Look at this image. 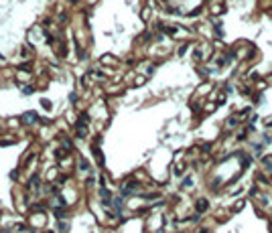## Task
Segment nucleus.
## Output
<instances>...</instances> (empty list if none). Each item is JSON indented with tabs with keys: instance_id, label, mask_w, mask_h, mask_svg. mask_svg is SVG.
Instances as JSON below:
<instances>
[{
	"instance_id": "obj_3",
	"label": "nucleus",
	"mask_w": 272,
	"mask_h": 233,
	"mask_svg": "<svg viewBox=\"0 0 272 233\" xmlns=\"http://www.w3.org/2000/svg\"><path fill=\"white\" fill-rule=\"evenodd\" d=\"M209 209V201L207 199H199L197 201V213H205Z\"/></svg>"
},
{
	"instance_id": "obj_6",
	"label": "nucleus",
	"mask_w": 272,
	"mask_h": 233,
	"mask_svg": "<svg viewBox=\"0 0 272 233\" xmlns=\"http://www.w3.org/2000/svg\"><path fill=\"white\" fill-rule=\"evenodd\" d=\"M43 107H45V110H51V103H49L47 99H43Z\"/></svg>"
},
{
	"instance_id": "obj_8",
	"label": "nucleus",
	"mask_w": 272,
	"mask_h": 233,
	"mask_svg": "<svg viewBox=\"0 0 272 233\" xmlns=\"http://www.w3.org/2000/svg\"><path fill=\"white\" fill-rule=\"evenodd\" d=\"M96 2H97V0H88V4H96Z\"/></svg>"
},
{
	"instance_id": "obj_1",
	"label": "nucleus",
	"mask_w": 272,
	"mask_h": 233,
	"mask_svg": "<svg viewBox=\"0 0 272 233\" xmlns=\"http://www.w3.org/2000/svg\"><path fill=\"white\" fill-rule=\"evenodd\" d=\"M29 223H31V227H45V223H47L45 213L43 211H35V213L29 217Z\"/></svg>"
},
{
	"instance_id": "obj_7",
	"label": "nucleus",
	"mask_w": 272,
	"mask_h": 233,
	"mask_svg": "<svg viewBox=\"0 0 272 233\" xmlns=\"http://www.w3.org/2000/svg\"><path fill=\"white\" fill-rule=\"evenodd\" d=\"M24 93H33V87L31 85H24Z\"/></svg>"
},
{
	"instance_id": "obj_2",
	"label": "nucleus",
	"mask_w": 272,
	"mask_h": 233,
	"mask_svg": "<svg viewBox=\"0 0 272 233\" xmlns=\"http://www.w3.org/2000/svg\"><path fill=\"white\" fill-rule=\"evenodd\" d=\"M23 122L24 124H35V122H43V120H39V116H37L35 112H29V114L23 116Z\"/></svg>"
},
{
	"instance_id": "obj_5",
	"label": "nucleus",
	"mask_w": 272,
	"mask_h": 233,
	"mask_svg": "<svg viewBox=\"0 0 272 233\" xmlns=\"http://www.w3.org/2000/svg\"><path fill=\"white\" fill-rule=\"evenodd\" d=\"M242 207H244V201H238V203L233 205V211H240V209H242Z\"/></svg>"
},
{
	"instance_id": "obj_4",
	"label": "nucleus",
	"mask_w": 272,
	"mask_h": 233,
	"mask_svg": "<svg viewBox=\"0 0 272 233\" xmlns=\"http://www.w3.org/2000/svg\"><path fill=\"white\" fill-rule=\"evenodd\" d=\"M193 187V179H185L183 180V189H191Z\"/></svg>"
}]
</instances>
